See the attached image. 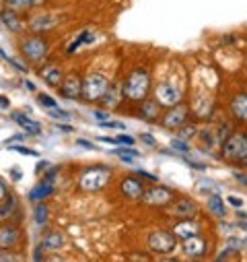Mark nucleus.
I'll return each instance as SVG.
<instances>
[{"label":"nucleus","mask_w":247,"mask_h":262,"mask_svg":"<svg viewBox=\"0 0 247 262\" xmlns=\"http://www.w3.org/2000/svg\"><path fill=\"white\" fill-rule=\"evenodd\" d=\"M151 89V75L146 69H136L128 75V79L121 85V95H126L132 101H144Z\"/></svg>","instance_id":"obj_1"},{"label":"nucleus","mask_w":247,"mask_h":262,"mask_svg":"<svg viewBox=\"0 0 247 262\" xmlns=\"http://www.w3.org/2000/svg\"><path fill=\"white\" fill-rule=\"evenodd\" d=\"M109 178H111V169L107 165H93L81 173L79 186H81V190L95 192V190H101L109 182Z\"/></svg>","instance_id":"obj_2"},{"label":"nucleus","mask_w":247,"mask_h":262,"mask_svg":"<svg viewBox=\"0 0 247 262\" xmlns=\"http://www.w3.org/2000/svg\"><path fill=\"white\" fill-rule=\"evenodd\" d=\"M109 89V81H107V77H103V75H99V73H93V75H89L85 81H83V97L87 99V101H97V99H101V95L105 93Z\"/></svg>","instance_id":"obj_3"},{"label":"nucleus","mask_w":247,"mask_h":262,"mask_svg":"<svg viewBox=\"0 0 247 262\" xmlns=\"http://www.w3.org/2000/svg\"><path fill=\"white\" fill-rule=\"evenodd\" d=\"M146 244H149V250H151V252H155V254H169V252H173V250H175L177 239H175V235H173L171 231L155 229V231L149 235Z\"/></svg>","instance_id":"obj_4"},{"label":"nucleus","mask_w":247,"mask_h":262,"mask_svg":"<svg viewBox=\"0 0 247 262\" xmlns=\"http://www.w3.org/2000/svg\"><path fill=\"white\" fill-rule=\"evenodd\" d=\"M223 155L231 161H245V157H247V137L243 133L229 137L223 145Z\"/></svg>","instance_id":"obj_5"},{"label":"nucleus","mask_w":247,"mask_h":262,"mask_svg":"<svg viewBox=\"0 0 247 262\" xmlns=\"http://www.w3.org/2000/svg\"><path fill=\"white\" fill-rule=\"evenodd\" d=\"M181 99V91L177 85L169 83V81H163L157 85V103L159 105H167V107H173L177 105Z\"/></svg>","instance_id":"obj_6"},{"label":"nucleus","mask_w":247,"mask_h":262,"mask_svg":"<svg viewBox=\"0 0 247 262\" xmlns=\"http://www.w3.org/2000/svg\"><path fill=\"white\" fill-rule=\"evenodd\" d=\"M23 54H25L29 60H33V62L43 60L45 54H47V43H45V39H41V37H37V35L27 37V39L23 41Z\"/></svg>","instance_id":"obj_7"},{"label":"nucleus","mask_w":247,"mask_h":262,"mask_svg":"<svg viewBox=\"0 0 247 262\" xmlns=\"http://www.w3.org/2000/svg\"><path fill=\"white\" fill-rule=\"evenodd\" d=\"M142 196H144V201H146L149 205H153V207H165V205L171 203L173 192H171L169 188H165V186H153V188L146 190Z\"/></svg>","instance_id":"obj_8"},{"label":"nucleus","mask_w":247,"mask_h":262,"mask_svg":"<svg viewBox=\"0 0 247 262\" xmlns=\"http://www.w3.org/2000/svg\"><path fill=\"white\" fill-rule=\"evenodd\" d=\"M60 93L64 95L66 99H79L81 93H83V81L79 75H68L66 79H62L60 83Z\"/></svg>","instance_id":"obj_9"},{"label":"nucleus","mask_w":247,"mask_h":262,"mask_svg":"<svg viewBox=\"0 0 247 262\" xmlns=\"http://www.w3.org/2000/svg\"><path fill=\"white\" fill-rule=\"evenodd\" d=\"M121 192L126 194L128 199L138 201V199H142V194H144V186H142V182H140L138 178L128 176V178L121 180Z\"/></svg>","instance_id":"obj_10"},{"label":"nucleus","mask_w":247,"mask_h":262,"mask_svg":"<svg viewBox=\"0 0 247 262\" xmlns=\"http://www.w3.org/2000/svg\"><path fill=\"white\" fill-rule=\"evenodd\" d=\"M185 118H188V107H185V105H173V107L165 114L163 124H165L167 128H179V126H183Z\"/></svg>","instance_id":"obj_11"},{"label":"nucleus","mask_w":247,"mask_h":262,"mask_svg":"<svg viewBox=\"0 0 247 262\" xmlns=\"http://www.w3.org/2000/svg\"><path fill=\"white\" fill-rule=\"evenodd\" d=\"M196 213H198V205L190 199H181L173 205V215L179 219H192Z\"/></svg>","instance_id":"obj_12"},{"label":"nucleus","mask_w":247,"mask_h":262,"mask_svg":"<svg viewBox=\"0 0 247 262\" xmlns=\"http://www.w3.org/2000/svg\"><path fill=\"white\" fill-rule=\"evenodd\" d=\"M183 252L188 254V256H192V258L202 256L206 252V242L202 237H198V235L188 237V239H183Z\"/></svg>","instance_id":"obj_13"},{"label":"nucleus","mask_w":247,"mask_h":262,"mask_svg":"<svg viewBox=\"0 0 247 262\" xmlns=\"http://www.w3.org/2000/svg\"><path fill=\"white\" fill-rule=\"evenodd\" d=\"M13 120L25 130L27 135H33V137L41 135V124H39V122H33V120H29L27 116H23V114H19V112L13 114Z\"/></svg>","instance_id":"obj_14"},{"label":"nucleus","mask_w":247,"mask_h":262,"mask_svg":"<svg viewBox=\"0 0 247 262\" xmlns=\"http://www.w3.org/2000/svg\"><path fill=\"white\" fill-rule=\"evenodd\" d=\"M41 79L47 83V85H52V87H58L60 83H62V69L58 67V64H47V67L41 71Z\"/></svg>","instance_id":"obj_15"},{"label":"nucleus","mask_w":247,"mask_h":262,"mask_svg":"<svg viewBox=\"0 0 247 262\" xmlns=\"http://www.w3.org/2000/svg\"><path fill=\"white\" fill-rule=\"evenodd\" d=\"M173 235L175 237H183V239L194 237V235H198V225L196 223H190V219H183L181 223H177L173 227Z\"/></svg>","instance_id":"obj_16"},{"label":"nucleus","mask_w":247,"mask_h":262,"mask_svg":"<svg viewBox=\"0 0 247 262\" xmlns=\"http://www.w3.org/2000/svg\"><path fill=\"white\" fill-rule=\"evenodd\" d=\"M52 190H54V184H52V182H47V180H41V182H39V184L29 192V201L39 203V201L47 199V196L52 194Z\"/></svg>","instance_id":"obj_17"},{"label":"nucleus","mask_w":247,"mask_h":262,"mask_svg":"<svg viewBox=\"0 0 247 262\" xmlns=\"http://www.w3.org/2000/svg\"><path fill=\"white\" fill-rule=\"evenodd\" d=\"M39 246H41V250H60L64 246V235L60 231H47Z\"/></svg>","instance_id":"obj_18"},{"label":"nucleus","mask_w":247,"mask_h":262,"mask_svg":"<svg viewBox=\"0 0 247 262\" xmlns=\"http://www.w3.org/2000/svg\"><path fill=\"white\" fill-rule=\"evenodd\" d=\"M19 239V231L13 225H0V248L15 246Z\"/></svg>","instance_id":"obj_19"},{"label":"nucleus","mask_w":247,"mask_h":262,"mask_svg":"<svg viewBox=\"0 0 247 262\" xmlns=\"http://www.w3.org/2000/svg\"><path fill=\"white\" fill-rule=\"evenodd\" d=\"M56 23H58V17H54V15H35L31 19V29L33 31H45V29H52Z\"/></svg>","instance_id":"obj_20"},{"label":"nucleus","mask_w":247,"mask_h":262,"mask_svg":"<svg viewBox=\"0 0 247 262\" xmlns=\"http://www.w3.org/2000/svg\"><path fill=\"white\" fill-rule=\"evenodd\" d=\"M231 112H233V116H235L237 120H241V122L247 120V97H245V93L237 95V97L231 101Z\"/></svg>","instance_id":"obj_21"},{"label":"nucleus","mask_w":247,"mask_h":262,"mask_svg":"<svg viewBox=\"0 0 247 262\" xmlns=\"http://www.w3.org/2000/svg\"><path fill=\"white\" fill-rule=\"evenodd\" d=\"M206 207H208V211H210L214 217L225 219L227 211H225V203H223V199H220L218 194H210V196H208V203H206Z\"/></svg>","instance_id":"obj_22"},{"label":"nucleus","mask_w":247,"mask_h":262,"mask_svg":"<svg viewBox=\"0 0 247 262\" xmlns=\"http://www.w3.org/2000/svg\"><path fill=\"white\" fill-rule=\"evenodd\" d=\"M119 97H121V89L109 85V89L101 95V101H103L107 107H111V105H117V103H119Z\"/></svg>","instance_id":"obj_23"},{"label":"nucleus","mask_w":247,"mask_h":262,"mask_svg":"<svg viewBox=\"0 0 247 262\" xmlns=\"http://www.w3.org/2000/svg\"><path fill=\"white\" fill-rule=\"evenodd\" d=\"M15 209H17V199L15 196H7L5 199V203L0 205V219H7V217H11L13 213H15Z\"/></svg>","instance_id":"obj_24"},{"label":"nucleus","mask_w":247,"mask_h":262,"mask_svg":"<svg viewBox=\"0 0 247 262\" xmlns=\"http://www.w3.org/2000/svg\"><path fill=\"white\" fill-rule=\"evenodd\" d=\"M3 21L7 23V27H9L11 31H21V27H23V23L19 21V17H17L13 11H5V13H3Z\"/></svg>","instance_id":"obj_25"},{"label":"nucleus","mask_w":247,"mask_h":262,"mask_svg":"<svg viewBox=\"0 0 247 262\" xmlns=\"http://www.w3.org/2000/svg\"><path fill=\"white\" fill-rule=\"evenodd\" d=\"M91 39H93L91 31H89V29H85V31H83V33H79V37H77V39H75V41L68 46V50H66V52H68V54H75V52H77V50H79L83 43H89Z\"/></svg>","instance_id":"obj_26"},{"label":"nucleus","mask_w":247,"mask_h":262,"mask_svg":"<svg viewBox=\"0 0 247 262\" xmlns=\"http://www.w3.org/2000/svg\"><path fill=\"white\" fill-rule=\"evenodd\" d=\"M157 112H159V103H157V101H149V99L142 101L140 116H144V118H153V116H157Z\"/></svg>","instance_id":"obj_27"},{"label":"nucleus","mask_w":247,"mask_h":262,"mask_svg":"<svg viewBox=\"0 0 247 262\" xmlns=\"http://www.w3.org/2000/svg\"><path fill=\"white\" fill-rule=\"evenodd\" d=\"M35 223L37 225H45L47 223V205L41 203V201L35 205Z\"/></svg>","instance_id":"obj_28"},{"label":"nucleus","mask_w":247,"mask_h":262,"mask_svg":"<svg viewBox=\"0 0 247 262\" xmlns=\"http://www.w3.org/2000/svg\"><path fill=\"white\" fill-rule=\"evenodd\" d=\"M243 246H245V239H243V237H241V239H239V237H231V239L227 242V246H225L227 250L220 254V258H223L225 254H229V252H239V250H243Z\"/></svg>","instance_id":"obj_29"},{"label":"nucleus","mask_w":247,"mask_h":262,"mask_svg":"<svg viewBox=\"0 0 247 262\" xmlns=\"http://www.w3.org/2000/svg\"><path fill=\"white\" fill-rule=\"evenodd\" d=\"M11 7H17V9H29V7H37L41 5L43 0H7Z\"/></svg>","instance_id":"obj_30"},{"label":"nucleus","mask_w":247,"mask_h":262,"mask_svg":"<svg viewBox=\"0 0 247 262\" xmlns=\"http://www.w3.org/2000/svg\"><path fill=\"white\" fill-rule=\"evenodd\" d=\"M37 101H39V105H43V107H47V110L58 107V99H54V97L47 95V93H37Z\"/></svg>","instance_id":"obj_31"},{"label":"nucleus","mask_w":247,"mask_h":262,"mask_svg":"<svg viewBox=\"0 0 247 262\" xmlns=\"http://www.w3.org/2000/svg\"><path fill=\"white\" fill-rule=\"evenodd\" d=\"M196 133H198V128H196L194 124H190V126H179V139H181V141L196 137Z\"/></svg>","instance_id":"obj_32"},{"label":"nucleus","mask_w":247,"mask_h":262,"mask_svg":"<svg viewBox=\"0 0 247 262\" xmlns=\"http://www.w3.org/2000/svg\"><path fill=\"white\" fill-rule=\"evenodd\" d=\"M171 147H173V151H179V153H190V145L185 141H181V139H173Z\"/></svg>","instance_id":"obj_33"},{"label":"nucleus","mask_w":247,"mask_h":262,"mask_svg":"<svg viewBox=\"0 0 247 262\" xmlns=\"http://www.w3.org/2000/svg\"><path fill=\"white\" fill-rule=\"evenodd\" d=\"M50 116H52L54 120H68V118H70V114H68L66 110H62V107H52V110H50Z\"/></svg>","instance_id":"obj_34"},{"label":"nucleus","mask_w":247,"mask_h":262,"mask_svg":"<svg viewBox=\"0 0 247 262\" xmlns=\"http://www.w3.org/2000/svg\"><path fill=\"white\" fill-rule=\"evenodd\" d=\"M111 153H113V155H117V157H119V155H130V157H142V155H140V151H136V149H132V147H126V149H113Z\"/></svg>","instance_id":"obj_35"},{"label":"nucleus","mask_w":247,"mask_h":262,"mask_svg":"<svg viewBox=\"0 0 247 262\" xmlns=\"http://www.w3.org/2000/svg\"><path fill=\"white\" fill-rule=\"evenodd\" d=\"M101 128H113V130H126V124L124 122H113V120H105V122H99Z\"/></svg>","instance_id":"obj_36"},{"label":"nucleus","mask_w":247,"mask_h":262,"mask_svg":"<svg viewBox=\"0 0 247 262\" xmlns=\"http://www.w3.org/2000/svg\"><path fill=\"white\" fill-rule=\"evenodd\" d=\"M0 262H21L17 254L9 252V250H0Z\"/></svg>","instance_id":"obj_37"},{"label":"nucleus","mask_w":247,"mask_h":262,"mask_svg":"<svg viewBox=\"0 0 247 262\" xmlns=\"http://www.w3.org/2000/svg\"><path fill=\"white\" fill-rule=\"evenodd\" d=\"M9 149H13V151H17L21 155H27V157H37V151L29 149V147H23V145H15V147H9Z\"/></svg>","instance_id":"obj_38"},{"label":"nucleus","mask_w":247,"mask_h":262,"mask_svg":"<svg viewBox=\"0 0 247 262\" xmlns=\"http://www.w3.org/2000/svg\"><path fill=\"white\" fill-rule=\"evenodd\" d=\"M183 161L188 163V167H192V169H198V171H206V163H200V161H192V159H188V157H183Z\"/></svg>","instance_id":"obj_39"},{"label":"nucleus","mask_w":247,"mask_h":262,"mask_svg":"<svg viewBox=\"0 0 247 262\" xmlns=\"http://www.w3.org/2000/svg\"><path fill=\"white\" fill-rule=\"evenodd\" d=\"M200 190H202V192H212V194H216V192H218V186H212L210 180H202Z\"/></svg>","instance_id":"obj_40"},{"label":"nucleus","mask_w":247,"mask_h":262,"mask_svg":"<svg viewBox=\"0 0 247 262\" xmlns=\"http://www.w3.org/2000/svg\"><path fill=\"white\" fill-rule=\"evenodd\" d=\"M115 141H117V145H126V147H132L134 145V139L128 137V135H119Z\"/></svg>","instance_id":"obj_41"},{"label":"nucleus","mask_w":247,"mask_h":262,"mask_svg":"<svg viewBox=\"0 0 247 262\" xmlns=\"http://www.w3.org/2000/svg\"><path fill=\"white\" fill-rule=\"evenodd\" d=\"M93 118H95L97 122H105V120H109V112H101V110H93Z\"/></svg>","instance_id":"obj_42"},{"label":"nucleus","mask_w":247,"mask_h":262,"mask_svg":"<svg viewBox=\"0 0 247 262\" xmlns=\"http://www.w3.org/2000/svg\"><path fill=\"white\" fill-rule=\"evenodd\" d=\"M77 145H79V147H85V149H89V151H95V149H97L91 141H85V139H79V141H77Z\"/></svg>","instance_id":"obj_43"},{"label":"nucleus","mask_w":247,"mask_h":262,"mask_svg":"<svg viewBox=\"0 0 247 262\" xmlns=\"http://www.w3.org/2000/svg\"><path fill=\"white\" fill-rule=\"evenodd\" d=\"M140 141L146 143V145H151V147H157V141H155L151 135H140Z\"/></svg>","instance_id":"obj_44"},{"label":"nucleus","mask_w":247,"mask_h":262,"mask_svg":"<svg viewBox=\"0 0 247 262\" xmlns=\"http://www.w3.org/2000/svg\"><path fill=\"white\" fill-rule=\"evenodd\" d=\"M229 203L233 207H243V199H239V196H229Z\"/></svg>","instance_id":"obj_45"},{"label":"nucleus","mask_w":247,"mask_h":262,"mask_svg":"<svg viewBox=\"0 0 247 262\" xmlns=\"http://www.w3.org/2000/svg\"><path fill=\"white\" fill-rule=\"evenodd\" d=\"M99 141L105 143V145H117V141H115L113 137H99Z\"/></svg>","instance_id":"obj_46"},{"label":"nucleus","mask_w":247,"mask_h":262,"mask_svg":"<svg viewBox=\"0 0 247 262\" xmlns=\"http://www.w3.org/2000/svg\"><path fill=\"white\" fill-rule=\"evenodd\" d=\"M136 173L142 176V178H149V180H157V176H153V173H149V171H144V169H136ZM157 182H159V180H157Z\"/></svg>","instance_id":"obj_47"},{"label":"nucleus","mask_w":247,"mask_h":262,"mask_svg":"<svg viewBox=\"0 0 247 262\" xmlns=\"http://www.w3.org/2000/svg\"><path fill=\"white\" fill-rule=\"evenodd\" d=\"M58 130H62V133H75V128L68 124H58Z\"/></svg>","instance_id":"obj_48"},{"label":"nucleus","mask_w":247,"mask_h":262,"mask_svg":"<svg viewBox=\"0 0 247 262\" xmlns=\"http://www.w3.org/2000/svg\"><path fill=\"white\" fill-rule=\"evenodd\" d=\"M5 199H7V186H5V182H0V203Z\"/></svg>","instance_id":"obj_49"},{"label":"nucleus","mask_w":247,"mask_h":262,"mask_svg":"<svg viewBox=\"0 0 247 262\" xmlns=\"http://www.w3.org/2000/svg\"><path fill=\"white\" fill-rule=\"evenodd\" d=\"M47 165H52V163H50V161H41V163L37 165V173H41V171H45V169H47Z\"/></svg>","instance_id":"obj_50"},{"label":"nucleus","mask_w":247,"mask_h":262,"mask_svg":"<svg viewBox=\"0 0 247 262\" xmlns=\"http://www.w3.org/2000/svg\"><path fill=\"white\" fill-rule=\"evenodd\" d=\"M119 159H121L124 163H132V161H134L136 157H130V155H119Z\"/></svg>","instance_id":"obj_51"},{"label":"nucleus","mask_w":247,"mask_h":262,"mask_svg":"<svg viewBox=\"0 0 247 262\" xmlns=\"http://www.w3.org/2000/svg\"><path fill=\"white\" fill-rule=\"evenodd\" d=\"M35 262H41V246H37L35 250Z\"/></svg>","instance_id":"obj_52"},{"label":"nucleus","mask_w":247,"mask_h":262,"mask_svg":"<svg viewBox=\"0 0 247 262\" xmlns=\"http://www.w3.org/2000/svg\"><path fill=\"white\" fill-rule=\"evenodd\" d=\"M45 262H66L64 258H58V256H52V258H47Z\"/></svg>","instance_id":"obj_53"},{"label":"nucleus","mask_w":247,"mask_h":262,"mask_svg":"<svg viewBox=\"0 0 247 262\" xmlns=\"http://www.w3.org/2000/svg\"><path fill=\"white\" fill-rule=\"evenodd\" d=\"M0 105H3V107H9V99H7L5 95H0Z\"/></svg>","instance_id":"obj_54"},{"label":"nucleus","mask_w":247,"mask_h":262,"mask_svg":"<svg viewBox=\"0 0 247 262\" xmlns=\"http://www.w3.org/2000/svg\"><path fill=\"white\" fill-rule=\"evenodd\" d=\"M25 87H27V89H29V91H35V85H33V83H31V81H25Z\"/></svg>","instance_id":"obj_55"},{"label":"nucleus","mask_w":247,"mask_h":262,"mask_svg":"<svg viewBox=\"0 0 247 262\" xmlns=\"http://www.w3.org/2000/svg\"><path fill=\"white\" fill-rule=\"evenodd\" d=\"M159 262H179V260H175V258H163V260H159Z\"/></svg>","instance_id":"obj_56"}]
</instances>
